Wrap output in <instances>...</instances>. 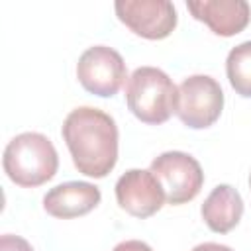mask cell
Returning <instances> with one entry per match:
<instances>
[{
    "mask_svg": "<svg viewBox=\"0 0 251 251\" xmlns=\"http://www.w3.org/2000/svg\"><path fill=\"white\" fill-rule=\"evenodd\" d=\"M226 75L239 96L251 98V41H243L227 53Z\"/></svg>",
    "mask_w": 251,
    "mask_h": 251,
    "instance_id": "cell-12",
    "label": "cell"
},
{
    "mask_svg": "<svg viewBox=\"0 0 251 251\" xmlns=\"http://www.w3.org/2000/svg\"><path fill=\"white\" fill-rule=\"evenodd\" d=\"M249 186H251V175H249Z\"/></svg>",
    "mask_w": 251,
    "mask_h": 251,
    "instance_id": "cell-16",
    "label": "cell"
},
{
    "mask_svg": "<svg viewBox=\"0 0 251 251\" xmlns=\"http://www.w3.org/2000/svg\"><path fill=\"white\" fill-rule=\"evenodd\" d=\"M192 251H233V249H231V247H227V245H222V243L206 241V243H200V245H196Z\"/></svg>",
    "mask_w": 251,
    "mask_h": 251,
    "instance_id": "cell-15",
    "label": "cell"
},
{
    "mask_svg": "<svg viewBox=\"0 0 251 251\" xmlns=\"http://www.w3.org/2000/svg\"><path fill=\"white\" fill-rule=\"evenodd\" d=\"M76 78L90 94L110 98L127 80L126 61L108 45H92L78 57Z\"/></svg>",
    "mask_w": 251,
    "mask_h": 251,
    "instance_id": "cell-6",
    "label": "cell"
},
{
    "mask_svg": "<svg viewBox=\"0 0 251 251\" xmlns=\"http://www.w3.org/2000/svg\"><path fill=\"white\" fill-rule=\"evenodd\" d=\"M2 167L14 184L22 188H35L55 176L59 169V155L47 135L24 131L8 141Z\"/></svg>",
    "mask_w": 251,
    "mask_h": 251,
    "instance_id": "cell-2",
    "label": "cell"
},
{
    "mask_svg": "<svg viewBox=\"0 0 251 251\" xmlns=\"http://www.w3.org/2000/svg\"><path fill=\"white\" fill-rule=\"evenodd\" d=\"M200 212L212 231L227 233L243 216V198L231 184H218L204 200Z\"/></svg>",
    "mask_w": 251,
    "mask_h": 251,
    "instance_id": "cell-11",
    "label": "cell"
},
{
    "mask_svg": "<svg viewBox=\"0 0 251 251\" xmlns=\"http://www.w3.org/2000/svg\"><path fill=\"white\" fill-rule=\"evenodd\" d=\"M178 86L157 67H137L126 80V102L129 112L143 124H165L176 110Z\"/></svg>",
    "mask_w": 251,
    "mask_h": 251,
    "instance_id": "cell-3",
    "label": "cell"
},
{
    "mask_svg": "<svg viewBox=\"0 0 251 251\" xmlns=\"http://www.w3.org/2000/svg\"><path fill=\"white\" fill-rule=\"evenodd\" d=\"M114 10L126 27L145 39L169 37L178 20L176 8L169 0H118Z\"/></svg>",
    "mask_w": 251,
    "mask_h": 251,
    "instance_id": "cell-7",
    "label": "cell"
},
{
    "mask_svg": "<svg viewBox=\"0 0 251 251\" xmlns=\"http://www.w3.org/2000/svg\"><path fill=\"white\" fill-rule=\"evenodd\" d=\"M63 139L78 173L104 178L118 163V126L110 114L78 106L63 122Z\"/></svg>",
    "mask_w": 251,
    "mask_h": 251,
    "instance_id": "cell-1",
    "label": "cell"
},
{
    "mask_svg": "<svg viewBox=\"0 0 251 251\" xmlns=\"http://www.w3.org/2000/svg\"><path fill=\"white\" fill-rule=\"evenodd\" d=\"M222 110L224 92L216 78L208 75H192L178 84L175 114L186 127L206 129L218 122Z\"/></svg>",
    "mask_w": 251,
    "mask_h": 251,
    "instance_id": "cell-4",
    "label": "cell"
},
{
    "mask_svg": "<svg viewBox=\"0 0 251 251\" xmlns=\"http://www.w3.org/2000/svg\"><path fill=\"white\" fill-rule=\"evenodd\" d=\"M149 171L157 176L165 190V198L173 206L194 200L204 184L200 163L184 151H165L151 161Z\"/></svg>",
    "mask_w": 251,
    "mask_h": 251,
    "instance_id": "cell-5",
    "label": "cell"
},
{
    "mask_svg": "<svg viewBox=\"0 0 251 251\" xmlns=\"http://www.w3.org/2000/svg\"><path fill=\"white\" fill-rule=\"evenodd\" d=\"M186 8L194 20L204 22L222 37L243 31L251 20V8L245 0H190Z\"/></svg>",
    "mask_w": 251,
    "mask_h": 251,
    "instance_id": "cell-9",
    "label": "cell"
},
{
    "mask_svg": "<svg viewBox=\"0 0 251 251\" xmlns=\"http://www.w3.org/2000/svg\"><path fill=\"white\" fill-rule=\"evenodd\" d=\"M0 251H33L27 239L12 233H4L0 237Z\"/></svg>",
    "mask_w": 251,
    "mask_h": 251,
    "instance_id": "cell-13",
    "label": "cell"
},
{
    "mask_svg": "<svg viewBox=\"0 0 251 251\" xmlns=\"http://www.w3.org/2000/svg\"><path fill=\"white\" fill-rule=\"evenodd\" d=\"M112 251H153L145 241H139V239H126L122 243H118Z\"/></svg>",
    "mask_w": 251,
    "mask_h": 251,
    "instance_id": "cell-14",
    "label": "cell"
},
{
    "mask_svg": "<svg viewBox=\"0 0 251 251\" xmlns=\"http://www.w3.org/2000/svg\"><path fill=\"white\" fill-rule=\"evenodd\" d=\"M118 206L133 218L145 220L165 204V190L157 176L145 169H129L116 182Z\"/></svg>",
    "mask_w": 251,
    "mask_h": 251,
    "instance_id": "cell-8",
    "label": "cell"
},
{
    "mask_svg": "<svg viewBox=\"0 0 251 251\" xmlns=\"http://www.w3.org/2000/svg\"><path fill=\"white\" fill-rule=\"evenodd\" d=\"M100 188L84 180H69L53 186L43 196V210L59 220L80 218L100 204Z\"/></svg>",
    "mask_w": 251,
    "mask_h": 251,
    "instance_id": "cell-10",
    "label": "cell"
}]
</instances>
